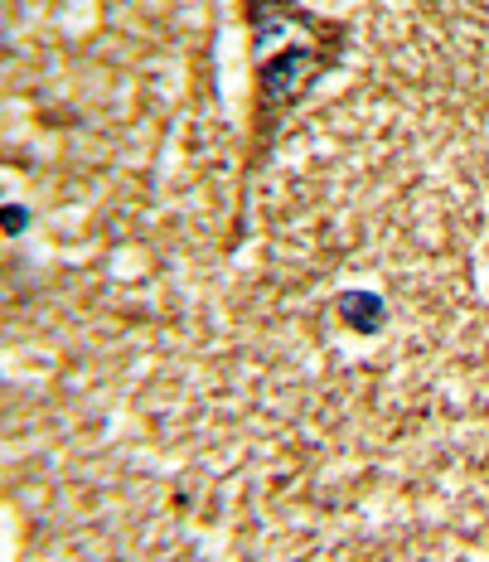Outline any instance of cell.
I'll return each instance as SVG.
<instances>
[{
    "label": "cell",
    "instance_id": "1",
    "mask_svg": "<svg viewBox=\"0 0 489 562\" xmlns=\"http://www.w3.org/2000/svg\"><path fill=\"white\" fill-rule=\"evenodd\" d=\"M340 44H344V34L340 40H325V44H291V49H276L272 64H262V74H258L262 122H266V112H272V122H276L291 102L306 98V88L340 64Z\"/></svg>",
    "mask_w": 489,
    "mask_h": 562
},
{
    "label": "cell",
    "instance_id": "2",
    "mask_svg": "<svg viewBox=\"0 0 489 562\" xmlns=\"http://www.w3.org/2000/svg\"><path fill=\"white\" fill-rule=\"evenodd\" d=\"M340 315L359 335H378V325L388 321V306H383V296H374V291H349V296H340Z\"/></svg>",
    "mask_w": 489,
    "mask_h": 562
},
{
    "label": "cell",
    "instance_id": "3",
    "mask_svg": "<svg viewBox=\"0 0 489 562\" xmlns=\"http://www.w3.org/2000/svg\"><path fill=\"white\" fill-rule=\"evenodd\" d=\"M25 224H30V214H25V209H5V233H20Z\"/></svg>",
    "mask_w": 489,
    "mask_h": 562
}]
</instances>
